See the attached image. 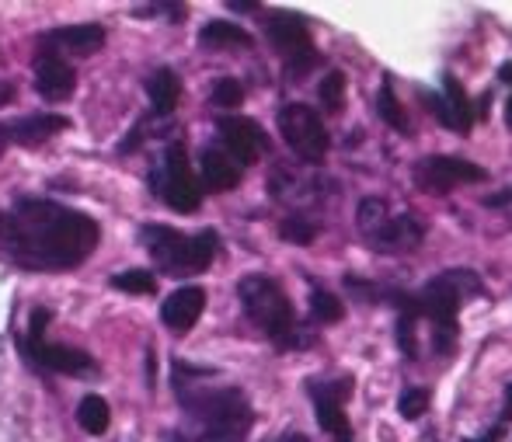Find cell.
Segmentation results:
<instances>
[{
  "instance_id": "obj_36",
  "label": "cell",
  "mask_w": 512,
  "mask_h": 442,
  "mask_svg": "<svg viewBox=\"0 0 512 442\" xmlns=\"http://www.w3.org/2000/svg\"><path fill=\"white\" fill-rule=\"evenodd\" d=\"M506 418H512V383L506 387Z\"/></svg>"
},
{
  "instance_id": "obj_12",
  "label": "cell",
  "mask_w": 512,
  "mask_h": 442,
  "mask_svg": "<svg viewBox=\"0 0 512 442\" xmlns=\"http://www.w3.org/2000/svg\"><path fill=\"white\" fill-rule=\"evenodd\" d=\"M310 397H314V411H317V425H321L328 436H335L338 442H352L349 418H345V394H349V383H307Z\"/></svg>"
},
{
  "instance_id": "obj_5",
  "label": "cell",
  "mask_w": 512,
  "mask_h": 442,
  "mask_svg": "<svg viewBox=\"0 0 512 442\" xmlns=\"http://www.w3.org/2000/svg\"><path fill=\"white\" fill-rule=\"evenodd\" d=\"M182 397V404L203 422V439L209 442H244L251 422V404L241 390L220 387V390H199L196 397Z\"/></svg>"
},
{
  "instance_id": "obj_9",
  "label": "cell",
  "mask_w": 512,
  "mask_h": 442,
  "mask_svg": "<svg viewBox=\"0 0 512 442\" xmlns=\"http://www.w3.org/2000/svg\"><path fill=\"white\" fill-rule=\"evenodd\" d=\"M485 168L464 161V157L453 154H432L425 161L415 164V185L429 195H450L457 185H467V181H485Z\"/></svg>"
},
{
  "instance_id": "obj_14",
  "label": "cell",
  "mask_w": 512,
  "mask_h": 442,
  "mask_svg": "<svg viewBox=\"0 0 512 442\" xmlns=\"http://www.w3.org/2000/svg\"><path fill=\"white\" fill-rule=\"evenodd\" d=\"M105 46V28L102 25H70V28H53L42 35L39 49L42 53H70V56H91Z\"/></svg>"
},
{
  "instance_id": "obj_2",
  "label": "cell",
  "mask_w": 512,
  "mask_h": 442,
  "mask_svg": "<svg viewBox=\"0 0 512 442\" xmlns=\"http://www.w3.org/2000/svg\"><path fill=\"white\" fill-rule=\"evenodd\" d=\"M237 296H241V307L251 317V324H258V331H265L279 349L300 345L297 314H293L290 296L283 293V286L276 279H269V275H244L237 282Z\"/></svg>"
},
{
  "instance_id": "obj_18",
  "label": "cell",
  "mask_w": 512,
  "mask_h": 442,
  "mask_svg": "<svg viewBox=\"0 0 512 442\" xmlns=\"http://www.w3.org/2000/svg\"><path fill=\"white\" fill-rule=\"evenodd\" d=\"M63 129H70V119L67 115H25V119L11 122L7 126V136H11V143H21V147H39V143H46L49 136L63 133Z\"/></svg>"
},
{
  "instance_id": "obj_15",
  "label": "cell",
  "mask_w": 512,
  "mask_h": 442,
  "mask_svg": "<svg viewBox=\"0 0 512 442\" xmlns=\"http://www.w3.org/2000/svg\"><path fill=\"white\" fill-rule=\"evenodd\" d=\"M203 310H206V289L182 286V289H175L168 300H164L161 321H164V328H168V331L185 335V331H192V324L203 317Z\"/></svg>"
},
{
  "instance_id": "obj_38",
  "label": "cell",
  "mask_w": 512,
  "mask_h": 442,
  "mask_svg": "<svg viewBox=\"0 0 512 442\" xmlns=\"http://www.w3.org/2000/svg\"><path fill=\"white\" fill-rule=\"evenodd\" d=\"M506 126L512 129V98L506 101Z\"/></svg>"
},
{
  "instance_id": "obj_11",
  "label": "cell",
  "mask_w": 512,
  "mask_h": 442,
  "mask_svg": "<svg viewBox=\"0 0 512 442\" xmlns=\"http://www.w3.org/2000/svg\"><path fill=\"white\" fill-rule=\"evenodd\" d=\"M220 129V140L227 147V154L234 157L237 164H255L258 154L269 150V136L258 126L255 119H241V115H227V119L216 122Z\"/></svg>"
},
{
  "instance_id": "obj_8",
  "label": "cell",
  "mask_w": 512,
  "mask_h": 442,
  "mask_svg": "<svg viewBox=\"0 0 512 442\" xmlns=\"http://www.w3.org/2000/svg\"><path fill=\"white\" fill-rule=\"evenodd\" d=\"M265 35H269L272 49L290 63V70H297V77H304V70L317 63L310 28L300 14H290V11L269 14V18H265Z\"/></svg>"
},
{
  "instance_id": "obj_7",
  "label": "cell",
  "mask_w": 512,
  "mask_h": 442,
  "mask_svg": "<svg viewBox=\"0 0 512 442\" xmlns=\"http://www.w3.org/2000/svg\"><path fill=\"white\" fill-rule=\"evenodd\" d=\"M150 181H154V192L161 195L171 209H178V213H196L199 202H203V188H199L196 175L189 171L182 143H175V147L164 154L161 171H154Z\"/></svg>"
},
{
  "instance_id": "obj_34",
  "label": "cell",
  "mask_w": 512,
  "mask_h": 442,
  "mask_svg": "<svg viewBox=\"0 0 512 442\" xmlns=\"http://www.w3.org/2000/svg\"><path fill=\"white\" fill-rule=\"evenodd\" d=\"M499 77H502V81H506V84H512V60H509V63H502Z\"/></svg>"
},
{
  "instance_id": "obj_27",
  "label": "cell",
  "mask_w": 512,
  "mask_h": 442,
  "mask_svg": "<svg viewBox=\"0 0 512 442\" xmlns=\"http://www.w3.org/2000/svg\"><path fill=\"white\" fill-rule=\"evenodd\" d=\"M279 234H283V241H290V244H310L317 237V223H310L307 216H300V213H290L283 223H279Z\"/></svg>"
},
{
  "instance_id": "obj_10",
  "label": "cell",
  "mask_w": 512,
  "mask_h": 442,
  "mask_svg": "<svg viewBox=\"0 0 512 442\" xmlns=\"http://www.w3.org/2000/svg\"><path fill=\"white\" fill-rule=\"evenodd\" d=\"M21 352L46 373H88V369H95V359L88 352L74 349V345H53L46 342V335L21 338Z\"/></svg>"
},
{
  "instance_id": "obj_6",
  "label": "cell",
  "mask_w": 512,
  "mask_h": 442,
  "mask_svg": "<svg viewBox=\"0 0 512 442\" xmlns=\"http://www.w3.org/2000/svg\"><path fill=\"white\" fill-rule=\"evenodd\" d=\"M279 129H283L286 147L293 150L297 157H304L310 164H321L324 154H328V129H324L321 115L314 112L310 105H293L279 108Z\"/></svg>"
},
{
  "instance_id": "obj_31",
  "label": "cell",
  "mask_w": 512,
  "mask_h": 442,
  "mask_svg": "<svg viewBox=\"0 0 512 442\" xmlns=\"http://www.w3.org/2000/svg\"><path fill=\"white\" fill-rule=\"evenodd\" d=\"M481 206H488V209H499V206H512V188H506V192H499V195H488V199H481Z\"/></svg>"
},
{
  "instance_id": "obj_29",
  "label": "cell",
  "mask_w": 512,
  "mask_h": 442,
  "mask_svg": "<svg viewBox=\"0 0 512 442\" xmlns=\"http://www.w3.org/2000/svg\"><path fill=\"white\" fill-rule=\"evenodd\" d=\"M425 408H429V390H422V387H408L405 394L398 397V411H401V418H408V422L422 418Z\"/></svg>"
},
{
  "instance_id": "obj_21",
  "label": "cell",
  "mask_w": 512,
  "mask_h": 442,
  "mask_svg": "<svg viewBox=\"0 0 512 442\" xmlns=\"http://www.w3.org/2000/svg\"><path fill=\"white\" fill-rule=\"evenodd\" d=\"M199 42L206 49H230V46L248 49L251 35L241 25H234V21H209V25H203V32H199Z\"/></svg>"
},
{
  "instance_id": "obj_28",
  "label": "cell",
  "mask_w": 512,
  "mask_h": 442,
  "mask_svg": "<svg viewBox=\"0 0 512 442\" xmlns=\"http://www.w3.org/2000/svg\"><path fill=\"white\" fill-rule=\"evenodd\" d=\"M209 101H213L216 108H237L244 101V88L234 77H220V81L213 84V91H209Z\"/></svg>"
},
{
  "instance_id": "obj_35",
  "label": "cell",
  "mask_w": 512,
  "mask_h": 442,
  "mask_svg": "<svg viewBox=\"0 0 512 442\" xmlns=\"http://www.w3.org/2000/svg\"><path fill=\"white\" fill-rule=\"evenodd\" d=\"M7 143H11V136H7V126H0V154H4Z\"/></svg>"
},
{
  "instance_id": "obj_20",
  "label": "cell",
  "mask_w": 512,
  "mask_h": 442,
  "mask_svg": "<svg viewBox=\"0 0 512 442\" xmlns=\"http://www.w3.org/2000/svg\"><path fill=\"white\" fill-rule=\"evenodd\" d=\"M147 94H150V108L154 115H171L178 108V98H182V77L175 70H154L147 77Z\"/></svg>"
},
{
  "instance_id": "obj_19",
  "label": "cell",
  "mask_w": 512,
  "mask_h": 442,
  "mask_svg": "<svg viewBox=\"0 0 512 442\" xmlns=\"http://www.w3.org/2000/svg\"><path fill=\"white\" fill-rule=\"evenodd\" d=\"M241 181V164L220 147L203 150V185L213 188V192H230Z\"/></svg>"
},
{
  "instance_id": "obj_30",
  "label": "cell",
  "mask_w": 512,
  "mask_h": 442,
  "mask_svg": "<svg viewBox=\"0 0 512 442\" xmlns=\"http://www.w3.org/2000/svg\"><path fill=\"white\" fill-rule=\"evenodd\" d=\"M140 136H147V122H136V126H133V136H129V140L126 143H122V154H133V150H136V143H140Z\"/></svg>"
},
{
  "instance_id": "obj_25",
  "label": "cell",
  "mask_w": 512,
  "mask_h": 442,
  "mask_svg": "<svg viewBox=\"0 0 512 442\" xmlns=\"http://www.w3.org/2000/svg\"><path fill=\"white\" fill-rule=\"evenodd\" d=\"M317 98H321L324 112L338 115L345 108V74L342 70H328L321 81V88H317Z\"/></svg>"
},
{
  "instance_id": "obj_17",
  "label": "cell",
  "mask_w": 512,
  "mask_h": 442,
  "mask_svg": "<svg viewBox=\"0 0 512 442\" xmlns=\"http://www.w3.org/2000/svg\"><path fill=\"white\" fill-rule=\"evenodd\" d=\"M425 237V227L415 216H387L370 234V244L377 251H415Z\"/></svg>"
},
{
  "instance_id": "obj_22",
  "label": "cell",
  "mask_w": 512,
  "mask_h": 442,
  "mask_svg": "<svg viewBox=\"0 0 512 442\" xmlns=\"http://www.w3.org/2000/svg\"><path fill=\"white\" fill-rule=\"evenodd\" d=\"M77 425H81L88 436H105L108 425H112V408H108L105 397L88 394L81 404H77Z\"/></svg>"
},
{
  "instance_id": "obj_37",
  "label": "cell",
  "mask_w": 512,
  "mask_h": 442,
  "mask_svg": "<svg viewBox=\"0 0 512 442\" xmlns=\"http://www.w3.org/2000/svg\"><path fill=\"white\" fill-rule=\"evenodd\" d=\"M283 442H310L307 436H300V432H290V436H286Z\"/></svg>"
},
{
  "instance_id": "obj_24",
  "label": "cell",
  "mask_w": 512,
  "mask_h": 442,
  "mask_svg": "<svg viewBox=\"0 0 512 442\" xmlns=\"http://www.w3.org/2000/svg\"><path fill=\"white\" fill-rule=\"evenodd\" d=\"M310 314H314L317 324H335V321H342V317H345V307H342V300H338L335 293L314 286V289H310Z\"/></svg>"
},
{
  "instance_id": "obj_23",
  "label": "cell",
  "mask_w": 512,
  "mask_h": 442,
  "mask_svg": "<svg viewBox=\"0 0 512 442\" xmlns=\"http://www.w3.org/2000/svg\"><path fill=\"white\" fill-rule=\"evenodd\" d=\"M377 112H380V119H384L387 126H394V129H398L401 136H408V133H411V126H408V115H405V108H401L398 94H394L391 77H387V81L380 84V91H377Z\"/></svg>"
},
{
  "instance_id": "obj_32",
  "label": "cell",
  "mask_w": 512,
  "mask_h": 442,
  "mask_svg": "<svg viewBox=\"0 0 512 442\" xmlns=\"http://www.w3.org/2000/svg\"><path fill=\"white\" fill-rule=\"evenodd\" d=\"M11 101H14V84L0 81V108H4V105H11Z\"/></svg>"
},
{
  "instance_id": "obj_3",
  "label": "cell",
  "mask_w": 512,
  "mask_h": 442,
  "mask_svg": "<svg viewBox=\"0 0 512 442\" xmlns=\"http://www.w3.org/2000/svg\"><path fill=\"white\" fill-rule=\"evenodd\" d=\"M481 293V279L471 268H450V272L436 275L432 282H425V289L415 296V310L425 314L436 328V349L450 352L453 335H457V310L467 296Z\"/></svg>"
},
{
  "instance_id": "obj_13",
  "label": "cell",
  "mask_w": 512,
  "mask_h": 442,
  "mask_svg": "<svg viewBox=\"0 0 512 442\" xmlns=\"http://www.w3.org/2000/svg\"><path fill=\"white\" fill-rule=\"evenodd\" d=\"M425 105H429V112L436 115L446 129H453V133H460V136L471 133V126H474L471 101H467L464 88H460L453 74L443 77V98H432V94H425Z\"/></svg>"
},
{
  "instance_id": "obj_33",
  "label": "cell",
  "mask_w": 512,
  "mask_h": 442,
  "mask_svg": "<svg viewBox=\"0 0 512 442\" xmlns=\"http://www.w3.org/2000/svg\"><path fill=\"white\" fill-rule=\"evenodd\" d=\"M230 11H255L258 4H251V0H230Z\"/></svg>"
},
{
  "instance_id": "obj_1",
  "label": "cell",
  "mask_w": 512,
  "mask_h": 442,
  "mask_svg": "<svg viewBox=\"0 0 512 442\" xmlns=\"http://www.w3.org/2000/svg\"><path fill=\"white\" fill-rule=\"evenodd\" d=\"M98 223L49 199H18L4 220V251L28 272H70L98 248Z\"/></svg>"
},
{
  "instance_id": "obj_26",
  "label": "cell",
  "mask_w": 512,
  "mask_h": 442,
  "mask_svg": "<svg viewBox=\"0 0 512 442\" xmlns=\"http://www.w3.org/2000/svg\"><path fill=\"white\" fill-rule=\"evenodd\" d=\"M112 286L122 289V293H133V296H150L157 289V279H154V272H147V268H129V272L112 275Z\"/></svg>"
},
{
  "instance_id": "obj_4",
  "label": "cell",
  "mask_w": 512,
  "mask_h": 442,
  "mask_svg": "<svg viewBox=\"0 0 512 442\" xmlns=\"http://www.w3.org/2000/svg\"><path fill=\"white\" fill-rule=\"evenodd\" d=\"M140 244L150 251L157 268L168 275H192L206 272L216 255V230H203L196 237H185L182 230L164 227V223H147L140 227Z\"/></svg>"
},
{
  "instance_id": "obj_39",
  "label": "cell",
  "mask_w": 512,
  "mask_h": 442,
  "mask_svg": "<svg viewBox=\"0 0 512 442\" xmlns=\"http://www.w3.org/2000/svg\"><path fill=\"white\" fill-rule=\"evenodd\" d=\"M4 220H7V213L0 209V234H4Z\"/></svg>"
},
{
  "instance_id": "obj_16",
  "label": "cell",
  "mask_w": 512,
  "mask_h": 442,
  "mask_svg": "<svg viewBox=\"0 0 512 442\" xmlns=\"http://www.w3.org/2000/svg\"><path fill=\"white\" fill-rule=\"evenodd\" d=\"M35 88L42 98H67L77 88V74L63 56L56 53H42L35 56Z\"/></svg>"
}]
</instances>
